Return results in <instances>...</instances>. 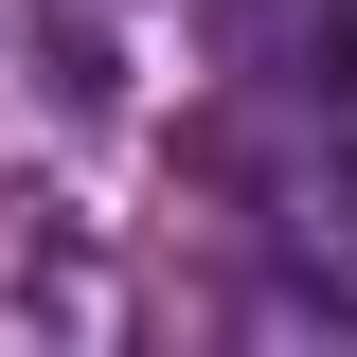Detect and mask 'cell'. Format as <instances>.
<instances>
[{
  "mask_svg": "<svg viewBox=\"0 0 357 357\" xmlns=\"http://www.w3.org/2000/svg\"><path fill=\"white\" fill-rule=\"evenodd\" d=\"M340 178H357V143H340Z\"/></svg>",
  "mask_w": 357,
  "mask_h": 357,
  "instance_id": "1",
  "label": "cell"
}]
</instances>
